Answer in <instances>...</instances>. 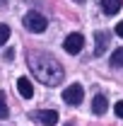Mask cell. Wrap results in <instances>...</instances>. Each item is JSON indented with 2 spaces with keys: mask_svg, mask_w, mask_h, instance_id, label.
<instances>
[{
  "mask_svg": "<svg viewBox=\"0 0 123 126\" xmlns=\"http://www.w3.org/2000/svg\"><path fill=\"white\" fill-rule=\"evenodd\" d=\"M27 61H29V70L34 73V78L39 80V82H44L48 87H53V85H61L63 78H65V73H63V65L51 53H44V51H31L29 56H27Z\"/></svg>",
  "mask_w": 123,
  "mask_h": 126,
  "instance_id": "1",
  "label": "cell"
},
{
  "mask_svg": "<svg viewBox=\"0 0 123 126\" xmlns=\"http://www.w3.org/2000/svg\"><path fill=\"white\" fill-rule=\"evenodd\" d=\"M24 27L29 32H34V34H41V32H46L48 19L41 15V12H34V10H31L29 15H24Z\"/></svg>",
  "mask_w": 123,
  "mask_h": 126,
  "instance_id": "2",
  "label": "cell"
},
{
  "mask_svg": "<svg viewBox=\"0 0 123 126\" xmlns=\"http://www.w3.org/2000/svg\"><path fill=\"white\" fill-rule=\"evenodd\" d=\"M31 119L41 121L44 126H56L58 124V111L56 109H36V111H31Z\"/></svg>",
  "mask_w": 123,
  "mask_h": 126,
  "instance_id": "3",
  "label": "cell"
},
{
  "mask_svg": "<svg viewBox=\"0 0 123 126\" xmlns=\"http://www.w3.org/2000/svg\"><path fill=\"white\" fill-rule=\"evenodd\" d=\"M82 46H85V36L77 34V32H75V34H68L65 41H63V48H65L68 53H80Z\"/></svg>",
  "mask_w": 123,
  "mask_h": 126,
  "instance_id": "4",
  "label": "cell"
},
{
  "mask_svg": "<svg viewBox=\"0 0 123 126\" xmlns=\"http://www.w3.org/2000/svg\"><path fill=\"white\" fill-rule=\"evenodd\" d=\"M63 99H65L68 104H80V102L85 99V90H82L80 85H73V87H65V90H63Z\"/></svg>",
  "mask_w": 123,
  "mask_h": 126,
  "instance_id": "5",
  "label": "cell"
},
{
  "mask_svg": "<svg viewBox=\"0 0 123 126\" xmlns=\"http://www.w3.org/2000/svg\"><path fill=\"white\" fill-rule=\"evenodd\" d=\"M94 39H97L94 53H97V56H101V53H104V51L109 48V39H111V36H109L106 32H97V34H94Z\"/></svg>",
  "mask_w": 123,
  "mask_h": 126,
  "instance_id": "6",
  "label": "cell"
},
{
  "mask_svg": "<svg viewBox=\"0 0 123 126\" xmlns=\"http://www.w3.org/2000/svg\"><path fill=\"white\" fill-rule=\"evenodd\" d=\"M17 90H19V94H22L24 99L34 97V85H31L27 78H19V80H17Z\"/></svg>",
  "mask_w": 123,
  "mask_h": 126,
  "instance_id": "7",
  "label": "cell"
},
{
  "mask_svg": "<svg viewBox=\"0 0 123 126\" xmlns=\"http://www.w3.org/2000/svg\"><path fill=\"white\" fill-rule=\"evenodd\" d=\"M106 107H109V102H106L104 94H97V97L92 99V111H94V114H104Z\"/></svg>",
  "mask_w": 123,
  "mask_h": 126,
  "instance_id": "8",
  "label": "cell"
},
{
  "mask_svg": "<svg viewBox=\"0 0 123 126\" xmlns=\"http://www.w3.org/2000/svg\"><path fill=\"white\" fill-rule=\"evenodd\" d=\"M121 2L123 0H101V10H104L106 15H116V12L121 10Z\"/></svg>",
  "mask_w": 123,
  "mask_h": 126,
  "instance_id": "9",
  "label": "cell"
},
{
  "mask_svg": "<svg viewBox=\"0 0 123 126\" xmlns=\"http://www.w3.org/2000/svg\"><path fill=\"white\" fill-rule=\"evenodd\" d=\"M111 65H113V68H123V46L116 48V51L111 53Z\"/></svg>",
  "mask_w": 123,
  "mask_h": 126,
  "instance_id": "10",
  "label": "cell"
},
{
  "mask_svg": "<svg viewBox=\"0 0 123 126\" xmlns=\"http://www.w3.org/2000/svg\"><path fill=\"white\" fill-rule=\"evenodd\" d=\"M7 39H10V27H7V24H0V46H2Z\"/></svg>",
  "mask_w": 123,
  "mask_h": 126,
  "instance_id": "11",
  "label": "cell"
},
{
  "mask_svg": "<svg viewBox=\"0 0 123 126\" xmlns=\"http://www.w3.org/2000/svg\"><path fill=\"white\" fill-rule=\"evenodd\" d=\"M0 119H7V104H5V97L0 92Z\"/></svg>",
  "mask_w": 123,
  "mask_h": 126,
  "instance_id": "12",
  "label": "cell"
},
{
  "mask_svg": "<svg viewBox=\"0 0 123 126\" xmlns=\"http://www.w3.org/2000/svg\"><path fill=\"white\" fill-rule=\"evenodd\" d=\"M113 111H116V116H118V119H123V99H121V102H116Z\"/></svg>",
  "mask_w": 123,
  "mask_h": 126,
  "instance_id": "13",
  "label": "cell"
},
{
  "mask_svg": "<svg viewBox=\"0 0 123 126\" xmlns=\"http://www.w3.org/2000/svg\"><path fill=\"white\" fill-rule=\"evenodd\" d=\"M116 34H118V36H123V22H118V24H116Z\"/></svg>",
  "mask_w": 123,
  "mask_h": 126,
  "instance_id": "14",
  "label": "cell"
}]
</instances>
